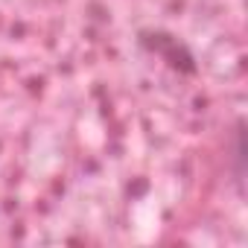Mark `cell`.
Returning <instances> with one entry per match:
<instances>
[{
  "label": "cell",
  "mask_w": 248,
  "mask_h": 248,
  "mask_svg": "<svg viewBox=\"0 0 248 248\" xmlns=\"http://www.w3.org/2000/svg\"><path fill=\"white\" fill-rule=\"evenodd\" d=\"M140 44L143 47H149L152 53H158L164 62H170L172 67H184V70H193V56L178 44V38H172V35H164V32H143V38H140Z\"/></svg>",
  "instance_id": "6da1fadb"
}]
</instances>
